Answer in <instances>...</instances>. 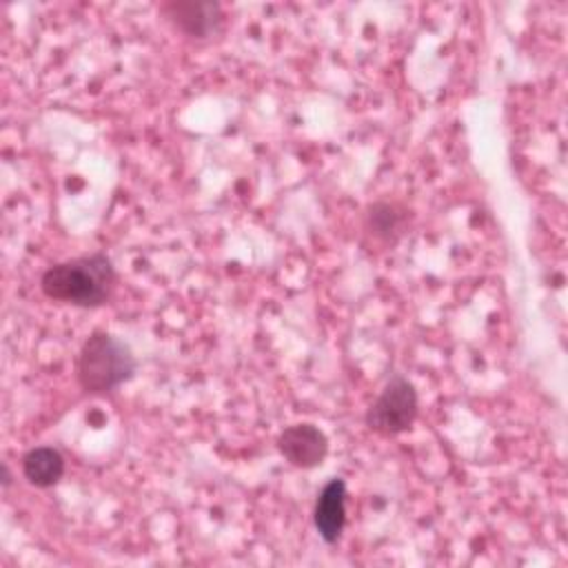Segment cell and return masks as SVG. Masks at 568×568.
I'll use <instances>...</instances> for the list:
<instances>
[{
    "instance_id": "6da1fadb",
    "label": "cell",
    "mask_w": 568,
    "mask_h": 568,
    "mask_svg": "<svg viewBox=\"0 0 568 568\" xmlns=\"http://www.w3.org/2000/svg\"><path fill=\"white\" fill-rule=\"evenodd\" d=\"M115 284V271L104 253L60 262L44 271L40 286L47 297L75 304L100 306L109 300Z\"/></svg>"
},
{
    "instance_id": "7a4b0ae2",
    "label": "cell",
    "mask_w": 568,
    "mask_h": 568,
    "mask_svg": "<svg viewBox=\"0 0 568 568\" xmlns=\"http://www.w3.org/2000/svg\"><path fill=\"white\" fill-rule=\"evenodd\" d=\"M135 371V357L131 348L109 335L93 333L78 357V382L87 393H109L126 382Z\"/></svg>"
},
{
    "instance_id": "3957f363",
    "label": "cell",
    "mask_w": 568,
    "mask_h": 568,
    "mask_svg": "<svg viewBox=\"0 0 568 568\" xmlns=\"http://www.w3.org/2000/svg\"><path fill=\"white\" fill-rule=\"evenodd\" d=\"M417 417V393L413 384L395 373L366 413V426L379 435H397Z\"/></svg>"
},
{
    "instance_id": "277c9868",
    "label": "cell",
    "mask_w": 568,
    "mask_h": 568,
    "mask_svg": "<svg viewBox=\"0 0 568 568\" xmlns=\"http://www.w3.org/2000/svg\"><path fill=\"white\" fill-rule=\"evenodd\" d=\"M277 448L293 466L315 468L328 453V439L313 424H293L280 433Z\"/></svg>"
},
{
    "instance_id": "5b68a950",
    "label": "cell",
    "mask_w": 568,
    "mask_h": 568,
    "mask_svg": "<svg viewBox=\"0 0 568 568\" xmlns=\"http://www.w3.org/2000/svg\"><path fill=\"white\" fill-rule=\"evenodd\" d=\"M315 528L326 544H335L346 524V484L344 479H331L315 501L313 513Z\"/></svg>"
},
{
    "instance_id": "8992f818",
    "label": "cell",
    "mask_w": 568,
    "mask_h": 568,
    "mask_svg": "<svg viewBox=\"0 0 568 568\" xmlns=\"http://www.w3.org/2000/svg\"><path fill=\"white\" fill-rule=\"evenodd\" d=\"M22 473L29 484H33L38 488H51L64 475V459H62L60 450H55L51 446H38L24 455Z\"/></svg>"
},
{
    "instance_id": "52a82bcc",
    "label": "cell",
    "mask_w": 568,
    "mask_h": 568,
    "mask_svg": "<svg viewBox=\"0 0 568 568\" xmlns=\"http://www.w3.org/2000/svg\"><path fill=\"white\" fill-rule=\"evenodd\" d=\"M166 13L184 33L197 38L209 36L217 22V4L211 2H171Z\"/></svg>"
},
{
    "instance_id": "ba28073f",
    "label": "cell",
    "mask_w": 568,
    "mask_h": 568,
    "mask_svg": "<svg viewBox=\"0 0 568 568\" xmlns=\"http://www.w3.org/2000/svg\"><path fill=\"white\" fill-rule=\"evenodd\" d=\"M0 470H2V486L7 488V486L11 484V475H9V468H7V464H2V468H0Z\"/></svg>"
}]
</instances>
